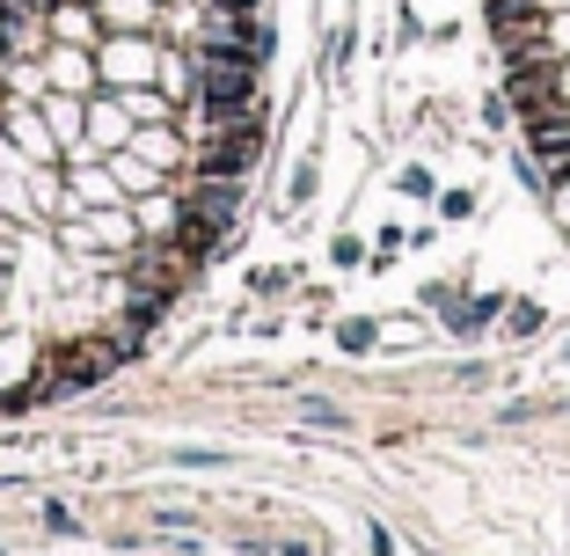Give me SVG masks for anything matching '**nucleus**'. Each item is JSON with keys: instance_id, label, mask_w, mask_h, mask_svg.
I'll return each mask as SVG.
<instances>
[{"instance_id": "obj_1", "label": "nucleus", "mask_w": 570, "mask_h": 556, "mask_svg": "<svg viewBox=\"0 0 570 556\" xmlns=\"http://www.w3.org/2000/svg\"><path fill=\"white\" fill-rule=\"evenodd\" d=\"M198 110L213 125L264 118V103H256V59H249V51H227V45H205L198 51Z\"/></svg>"}, {"instance_id": "obj_2", "label": "nucleus", "mask_w": 570, "mask_h": 556, "mask_svg": "<svg viewBox=\"0 0 570 556\" xmlns=\"http://www.w3.org/2000/svg\"><path fill=\"white\" fill-rule=\"evenodd\" d=\"M264 162V118H235V125H213L198 139V169L205 176H249Z\"/></svg>"}, {"instance_id": "obj_3", "label": "nucleus", "mask_w": 570, "mask_h": 556, "mask_svg": "<svg viewBox=\"0 0 570 556\" xmlns=\"http://www.w3.org/2000/svg\"><path fill=\"white\" fill-rule=\"evenodd\" d=\"M176 205H184L190 220H205V227H219V235H227V227H235V213H242V176H198V184H190Z\"/></svg>"}, {"instance_id": "obj_4", "label": "nucleus", "mask_w": 570, "mask_h": 556, "mask_svg": "<svg viewBox=\"0 0 570 556\" xmlns=\"http://www.w3.org/2000/svg\"><path fill=\"white\" fill-rule=\"evenodd\" d=\"M154 67H161V59H154V51L139 45V30H118V45L102 51V74H110V81H125V88H139Z\"/></svg>"}, {"instance_id": "obj_5", "label": "nucleus", "mask_w": 570, "mask_h": 556, "mask_svg": "<svg viewBox=\"0 0 570 556\" xmlns=\"http://www.w3.org/2000/svg\"><path fill=\"white\" fill-rule=\"evenodd\" d=\"M51 74H59V88H73V96H88V88H96V81H88V59H81V51H51Z\"/></svg>"}, {"instance_id": "obj_6", "label": "nucleus", "mask_w": 570, "mask_h": 556, "mask_svg": "<svg viewBox=\"0 0 570 556\" xmlns=\"http://www.w3.org/2000/svg\"><path fill=\"white\" fill-rule=\"evenodd\" d=\"M96 147H132V125H125V110H96Z\"/></svg>"}, {"instance_id": "obj_7", "label": "nucleus", "mask_w": 570, "mask_h": 556, "mask_svg": "<svg viewBox=\"0 0 570 556\" xmlns=\"http://www.w3.org/2000/svg\"><path fill=\"white\" fill-rule=\"evenodd\" d=\"M132 147L147 154V162H176V154H184V147H176V133H132Z\"/></svg>"}, {"instance_id": "obj_8", "label": "nucleus", "mask_w": 570, "mask_h": 556, "mask_svg": "<svg viewBox=\"0 0 570 556\" xmlns=\"http://www.w3.org/2000/svg\"><path fill=\"white\" fill-rule=\"evenodd\" d=\"M504 322H512V338H534V330H541V308L534 301H512V308H504Z\"/></svg>"}, {"instance_id": "obj_9", "label": "nucleus", "mask_w": 570, "mask_h": 556, "mask_svg": "<svg viewBox=\"0 0 570 556\" xmlns=\"http://www.w3.org/2000/svg\"><path fill=\"white\" fill-rule=\"evenodd\" d=\"M490 315H498V301H469V308H453L446 322H453V330H483Z\"/></svg>"}, {"instance_id": "obj_10", "label": "nucleus", "mask_w": 570, "mask_h": 556, "mask_svg": "<svg viewBox=\"0 0 570 556\" xmlns=\"http://www.w3.org/2000/svg\"><path fill=\"white\" fill-rule=\"evenodd\" d=\"M139 227H176V198H147L139 205Z\"/></svg>"}, {"instance_id": "obj_11", "label": "nucleus", "mask_w": 570, "mask_h": 556, "mask_svg": "<svg viewBox=\"0 0 570 556\" xmlns=\"http://www.w3.org/2000/svg\"><path fill=\"white\" fill-rule=\"evenodd\" d=\"M307 198H315V162H301V169H293V198H285V205H307Z\"/></svg>"}, {"instance_id": "obj_12", "label": "nucleus", "mask_w": 570, "mask_h": 556, "mask_svg": "<svg viewBox=\"0 0 570 556\" xmlns=\"http://www.w3.org/2000/svg\"><path fill=\"white\" fill-rule=\"evenodd\" d=\"M336 338H344V352H366V344H373V322H344Z\"/></svg>"}, {"instance_id": "obj_13", "label": "nucleus", "mask_w": 570, "mask_h": 556, "mask_svg": "<svg viewBox=\"0 0 570 556\" xmlns=\"http://www.w3.org/2000/svg\"><path fill=\"white\" fill-rule=\"evenodd\" d=\"M439 213H446V220H469L475 198H469V191H446V198H439Z\"/></svg>"}, {"instance_id": "obj_14", "label": "nucleus", "mask_w": 570, "mask_h": 556, "mask_svg": "<svg viewBox=\"0 0 570 556\" xmlns=\"http://www.w3.org/2000/svg\"><path fill=\"white\" fill-rule=\"evenodd\" d=\"M563 359H570V344H563Z\"/></svg>"}]
</instances>
